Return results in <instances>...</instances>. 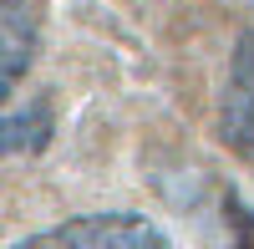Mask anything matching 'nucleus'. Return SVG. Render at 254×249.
Returning a JSON list of instances; mask_svg holds the SVG:
<instances>
[{
  "mask_svg": "<svg viewBox=\"0 0 254 249\" xmlns=\"http://www.w3.org/2000/svg\"><path fill=\"white\" fill-rule=\"evenodd\" d=\"M219 137L234 158L254 163V26L239 36L224 92H219Z\"/></svg>",
  "mask_w": 254,
  "mask_h": 249,
  "instance_id": "2",
  "label": "nucleus"
},
{
  "mask_svg": "<svg viewBox=\"0 0 254 249\" xmlns=\"http://www.w3.org/2000/svg\"><path fill=\"white\" fill-rule=\"evenodd\" d=\"M0 36H5V56H0V92H15L20 71L36 56V36H41V0H0Z\"/></svg>",
  "mask_w": 254,
  "mask_h": 249,
  "instance_id": "3",
  "label": "nucleus"
},
{
  "mask_svg": "<svg viewBox=\"0 0 254 249\" xmlns=\"http://www.w3.org/2000/svg\"><path fill=\"white\" fill-rule=\"evenodd\" d=\"M15 249H168V234L137 214H81L26 234Z\"/></svg>",
  "mask_w": 254,
  "mask_h": 249,
  "instance_id": "1",
  "label": "nucleus"
},
{
  "mask_svg": "<svg viewBox=\"0 0 254 249\" xmlns=\"http://www.w3.org/2000/svg\"><path fill=\"white\" fill-rule=\"evenodd\" d=\"M56 132V112L46 97L26 102V107H10L5 122H0V142H5V153H41Z\"/></svg>",
  "mask_w": 254,
  "mask_h": 249,
  "instance_id": "4",
  "label": "nucleus"
}]
</instances>
